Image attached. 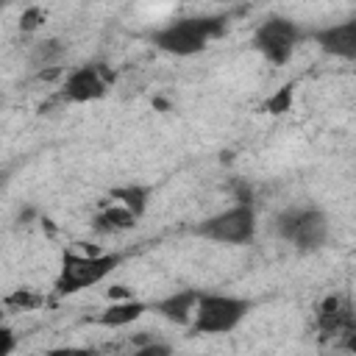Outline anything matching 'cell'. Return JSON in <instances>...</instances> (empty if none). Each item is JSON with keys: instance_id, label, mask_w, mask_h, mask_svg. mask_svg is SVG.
<instances>
[{"instance_id": "6da1fadb", "label": "cell", "mask_w": 356, "mask_h": 356, "mask_svg": "<svg viewBox=\"0 0 356 356\" xmlns=\"http://www.w3.org/2000/svg\"><path fill=\"white\" fill-rule=\"evenodd\" d=\"M225 31V17H181L153 33V44L170 56L189 58L206 50L211 39Z\"/></svg>"}, {"instance_id": "7a4b0ae2", "label": "cell", "mask_w": 356, "mask_h": 356, "mask_svg": "<svg viewBox=\"0 0 356 356\" xmlns=\"http://www.w3.org/2000/svg\"><path fill=\"white\" fill-rule=\"evenodd\" d=\"M120 264L117 253H72L67 250L61 256V267L56 275V295H75L81 289L103 284Z\"/></svg>"}, {"instance_id": "3957f363", "label": "cell", "mask_w": 356, "mask_h": 356, "mask_svg": "<svg viewBox=\"0 0 356 356\" xmlns=\"http://www.w3.org/2000/svg\"><path fill=\"white\" fill-rule=\"evenodd\" d=\"M275 234L284 242H289L295 250L312 253L325 245L331 234V222L325 211H320L317 206H292L275 217Z\"/></svg>"}, {"instance_id": "277c9868", "label": "cell", "mask_w": 356, "mask_h": 356, "mask_svg": "<svg viewBox=\"0 0 356 356\" xmlns=\"http://www.w3.org/2000/svg\"><path fill=\"white\" fill-rule=\"evenodd\" d=\"M250 309H253V303L248 298L225 295V292H203L189 328H192V334H209V337L228 334L248 317Z\"/></svg>"}, {"instance_id": "5b68a950", "label": "cell", "mask_w": 356, "mask_h": 356, "mask_svg": "<svg viewBox=\"0 0 356 356\" xmlns=\"http://www.w3.org/2000/svg\"><path fill=\"white\" fill-rule=\"evenodd\" d=\"M256 209L253 203H234L195 225V234L217 245H248L256 236Z\"/></svg>"}, {"instance_id": "8992f818", "label": "cell", "mask_w": 356, "mask_h": 356, "mask_svg": "<svg viewBox=\"0 0 356 356\" xmlns=\"http://www.w3.org/2000/svg\"><path fill=\"white\" fill-rule=\"evenodd\" d=\"M300 39H303V31L289 17H267L253 31V47L270 64H278V67L292 58V53L300 44Z\"/></svg>"}, {"instance_id": "52a82bcc", "label": "cell", "mask_w": 356, "mask_h": 356, "mask_svg": "<svg viewBox=\"0 0 356 356\" xmlns=\"http://www.w3.org/2000/svg\"><path fill=\"white\" fill-rule=\"evenodd\" d=\"M111 83H114L111 67H106L103 61H89V64H81L72 72H67V78L61 83V100L92 103V100H100Z\"/></svg>"}, {"instance_id": "ba28073f", "label": "cell", "mask_w": 356, "mask_h": 356, "mask_svg": "<svg viewBox=\"0 0 356 356\" xmlns=\"http://www.w3.org/2000/svg\"><path fill=\"white\" fill-rule=\"evenodd\" d=\"M309 39L325 56H334V58H342V61H356V14L348 17V19L328 22V25H320V28L309 31Z\"/></svg>"}, {"instance_id": "9c48e42d", "label": "cell", "mask_w": 356, "mask_h": 356, "mask_svg": "<svg viewBox=\"0 0 356 356\" xmlns=\"http://www.w3.org/2000/svg\"><path fill=\"white\" fill-rule=\"evenodd\" d=\"M317 328L323 337L356 334V312L342 295H325L317 306Z\"/></svg>"}, {"instance_id": "30bf717a", "label": "cell", "mask_w": 356, "mask_h": 356, "mask_svg": "<svg viewBox=\"0 0 356 356\" xmlns=\"http://www.w3.org/2000/svg\"><path fill=\"white\" fill-rule=\"evenodd\" d=\"M200 289H178L156 303H150V309L156 314H161L164 320L175 323V325H192L195 320V312H197V303H200Z\"/></svg>"}, {"instance_id": "8fae6325", "label": "cell", "mask_w": 356, "mask_h": 356, "mask_svg": "<svg viewBox=\"0 0 356 356\" xmlns=\"http://www.w3.org/2000/svg\"><path fill=\"white\" fill-rule=\"evenodd\" d=\"M147 309L150 306L142 303V300H136V298H131V300H111L92 323L95 325H103V328H125V325L136 323Z\"/></svg>"}, {"instance_id": "7c38bea8", "label": "cell", "mask_w": 356, "mask_h": 356, "mask_svg": "<svg viewBox=\"0 0 356 356\" xmlns=\"http://www.w3.org/2000/svg\"><path fill=\"white\" fill-rule=\"evenodd\" d=\"M136 220H139V217H136L134 211H128L125 206L106 200V206L95 214L92 228H95L97 234H122V231H131V228L136 225Z\"/></svg>"}, {"instance_id": "4fadbf2b", "label": "cell", "mask_w": 356, "mask_h": 356, "mask_svg": "<svg viewBox=\"0 0 356 356\" xmlns=\"http://www.w3.org/2000/svg\"><path fill=\"white\" fill-rule=\"evenodd\" d=\"M108 200L120 203L128 211H134L136 217H142L150 206V186H145V184H120V186H111Z\"/></svg>"}, {"instance_id": "5bb4252c", "label": "cell", "mask_w": 356, "mask_h": 356, "mask_svg": "<svg viewBox=\"0 0 356 356\" xmlns=\"http://www.w3.org/2000/svg\"><path fill=\"white\" fill-rule=\"evenodd\" d=\"M67 47L61 39H42L31 47L28 53V64L36 70V72H44V70H58V61L64 58Z\"/></svg>"}, {"instance_id": "9a60e30c", "label": "cell", "mask_w": 356, "mask_h": 356, "mask_svg": "<svg viewBox=\"0 0 356 356\" xmlns=\"http://www.w3.org/2000/svg\"><path fill=\"white\" fill-rule=\"evenodd\" d=\"M44 303L42 295H36L33 289H14L11 295L3 298V306L8 312H31V309H39Z\"/></svg>"}, {"instance_id": "2e32d148", "label": "cell", "mask_w": 356, "mask_h": 356, "mask_svg": "<svg viewBox=\"0 0 356 356\" xmlns=\"http://www.w3.org/2000/svg\"><path fill=\"white\" fill-rule=\"evenodd\" d=\"M44 17H47V11H44L42 6H28V8H22V14H19V31H22V33L36 31V28L44 22Z\"/></svg>"}, {"instance_id": "e0dca14e", "label": "cell", "mask_w": 356, "mask_h": 356, "mask_svg": "<svg viewBox=\"0 0 356 356\" xmlns=\"http://www.w3.org/2000/svg\"><path fill=\"white\" fill-rule=\"evenodd\" d=\"M134 356H172V348L167 342H159V339H150L145 345H139L134 350Z\"/></svg>"}, {"instance_id": "ac0fdd59", "label": "cell", "mask_w": 356, "mask_h": 356, "mask_svg": "<svg viewBox=\"0 0 356 356\" xmlns=\"http://www.w3.org/2000/svg\"><path fill=\"white\" fill-rule=\"evenodd\" d=\"M289 103H292V89L284 86L275 97L267 100V108H270V114H281V111H289Z\"/></svg>"}, {"instance_id": "d6986e66", "label": "cell", "mask_w": 356, "mask_h": 356, "mask_svg": "<svg viewBox=\"0 0 356 356\" xmlns=\"http://www.w3.org/2000/svg\"><path fill=\"white\" fill-rule=\"evenodd\" d=\"M47 356H97L95 348H81V345H61L47 350Z\"/></svg>"}, {"instance_id": "ffe728a7", "label": "cell", "mask_w": 356, "mask_h": 356, "mask_svg": "<svg viewBox=\"0 0 356 356\" xmlns=\"http://www.w3.org/2000/svg\"><path fill=\"white\" fill-rule=\"evenodd\" d=\"M0 356H11L14 353V345H17V337H14V331L11 328H3L0 331Z\"/></svg>"}, {"instance_id": "44dd1931", "label": "cell", "mask_w": 356, "mask_h": 356, "mask_svg": "<svg viewBox=\"0 0 356 356\" xmlns=\"http://www.w3.org/2000/svg\"><path fill=\"white\" fill-rule=\"evenodd\" d=\"M106 295H108V300H131V298H134V292H131L125 284H111Z\"/></svg>"}]
</instances>
